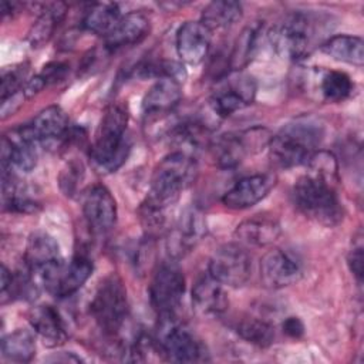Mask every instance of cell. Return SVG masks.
I'll use <instances>...</instances> for the list:
<instances>
[{"label":"cell","instance_id":"1","mask_svg":"<svg viewBox=\"0 0 364 364\" xmlns=\"http://www.w3.org/2000/svg\"><path fill=\"white\" fill-rule=\"evenodd\" d=\"M127 124L128 114L124 107L111 104L105 108L90 148V159L100 171L114 172L127 161L131 149Z\"/></svg>","mask_w":364,"mask_h":364},{"label":"cell","instance_id":"2","mask_svg":"<svg viewBox=\"0 0 364 364\" xmlns=\"http://www.w3.org/2000/svg\"><path fill=\"white\" fill-rule=\"evenodd\" d=\"M195 159L182 151L171 152L155 166L144 203L166 210L178 202L181 193L195 181Z\"/></svg>","mask_w":364,"mask_h":364},{"label":"cell","instance_id":"3","mask_svg":"<svg viewBox=\"0 0 364 364\" xmlns=\"http://www.w3.org/2000/svg\"><path fill=\"white\" fill-rule=\"evenodd\" d=\"M323 136L321 125L313 119H297L284 125L269 141V158L279 168L306 165Z\"/></svg>","mask_w":364,"mask_h":364},{"label":"cell","instance_id":"4","mask_svg":"<svg viewBox=\"0 0 364 364\" xmlns=\"http://www.w3.org/2000/svg\"><path fill=\"white\" fill-rule=\"evenodd\" d=\"M296 208L309 219L327 228L336 226L343 219V206L336 186L313 175L300 176L293 186Z\"/></svg>","mask_w":364,"mask_h":364},{"label":"cell","instance_id":"5","mask_svg":"<svg viewBox=\"0 0 364 364\" xmlns=\"http://www.w3.org/2000/svg\"><path fill=\"white\" fill-rule=\"evenodd\" d=\"M154 343L156 351L173 363H198L206 360L203 344L176 318L175 313L158 316Z\"/></svg>","mask_w":364,"mask_h":364},{"label":"cell","instance_id":"6","mask_svg":"<svg viewBox=\"0 0 364 364\" xmlns=\"http://www.w3.org/2000/svg\"><path fill=\"white\" fill-rule=\"evenodd\" d=\"M90 311L97 326L107 336H117L129 313L127 289L121 277L108 274L98 284L90 304Z\"/></svg>","mask_w":364,"mask_h":364},{"label":"cell","instance_id":"7","mask_svg":"<svg viewBox=\"0 0 364 364\" xmlns=\"http://www.w3.org/2000/svg\"><path fill=\"white\" fill-rule=\"evenodd\" d=\"M316 20L304 13H294L274 28L270 41L279 54L290 60L306 58L317 41Z\"/></svg>","mask_w":364,"mask_h":364},{"label":"cell","instance_id":"8","mask_svg":"<svg viewBox=\"0 0 364 364\" xmlns=\"http://www.w3.org/2000/svg\"><path fill=\"white\" fill-rule=\"evenodd\" d=\"M272 135L266 128H252L243 132H228L216 136L210 144V155L222 169H232L253 152L269 145Z\"/></svg>","mask_w":364,"mask_h":364},{"label":"cell","instance_id":"9","mask_svg":"<svg viewBox=\"0 0 364 364\" xmlns=\"http://www.w3.org/2000/svg\"><path fill=\"white\" fill-rule=\"evenodd\" d=\"M92 262L85 255H77L71 262L63 259L36 272L44 289L55 297H68L78 291L92 273Z\"/></svg>","mask_w":364,"mask_h":364},{"label":"cell","instance_id":"10","mask_svg":"<svg viewBox=\"0 0 364 364\" xmlns=\"http://www.w3.org/2000/svg\"><path fill=\"white\" fill-rule=\"evenodd\" d=\"M252 273V257L237 243H225L218 247L208 264V274L222 286L242 287Z\"/></svg>","mask_w":364,"mask_h":364},{"label":"cell","instance_id":"11","mask_svg":"<svg viewBox=\"0 0 364 364\" xmlns=\"http://www.w3.org/2000/svg\"><path fill=\"white\" fill-rule=\"evenodd\" d=\"M149 300L156 314L175 313L185 293V277L175 262L158 266L149 283Z\"/></svg>","mask_w":364,"mask_h":364},{"label":"cell","instance_id":"12","mask_svg":"<svg viewBox=\"0 0 364 364\" xmlns=\"http://www.w3.org/2000/svg\"><path fill=\"white\" fill-rule=\"evenodd\" d=\"M256 95V81L253 77L235 71L228 75L222 85L209 100L210 111L218 118H226L233 112L252 104Z\"/></svg>","mask_w":364,"mask_h":364},{"label":"cell","instance_id":"13","mask_svg":"<svg viewBox=\"0 0 364 364\" xmlns=\"http://www.w3.org/2000/svg\"><path fill=\"white\" fill-rule=\"evenodd\" d=\"M303 276L300 259L290 250L274 247L260 259V279L269 289H283Z\"/></svg>","mask_w":364,"mask_h":364},{"label":"cell","instance_id":"14","mask_svg":"<svg viewBox=\"0 0 364 364\" xmlns=\"http://www.w3.org/2000/svg\"><path fill=\"white\" fill-rule=\"evenodd\" d=\"M82 215L94 235L109 233L117 223V202L104 185L91 186L82 198Z\"/></svg>","mask_w":364,"mask_h":364},{"label":"cell","instance_id":"15","mask_svg":"<svg viewBox=\"0 0 364 364\" xmlns=\"http://www.w3.org/2000/svg\"><path fill=\"white\" fill-rule=\"evenodd\" d=\"M37 141L21 125L1 139V171L30 172L37 165Z\"/></svg>","mask_w":364,"mask_h":364},{"label":"cell","instance_id":"16","mask_svg":"<svg viewBox=\"0 0 364 364\" xmlns=\"http://www.w3.org/2000/svg\"><path fill=\"white\" fill-rule=\"evenodd\" d=\"M206 232L205 218L196 208L185 209L176 223L169 229L166 242L168 252L172 257H181L191 252Z\"/></svg>","mask_w":364,"mask_h":364},{"label":"cell","instance_id":"17","mask_svg":"<svg viewBox=\"0 0 364 364\" xmlns=\"http://www.w3.org/2000/svg\"><path fill=\"white\" fill-rule=\"evenodd\" d=\"M276 185L273 173H256L239 179L222 196V203L229 209H247L264 199Z\"/></svg>","mask_w":364,"mask_h":364},{"label":"cell","instance_id":"18","mask_svg":"<svg viewBox=\"0 0 364 364\" xmlns=\"http://www.w3.org/2000/svg\"><path fill=\"white\" fill-rule=\"evenodd\" d=\"M212 31L200 21H185L176 31V53L179 58L198 65L205 60L210 48Z\"/></svg>","mask_w":364,"mask_h":364},{"label":"cell","instance_id":"19","mask_svg":"<svg viewBox=\"0 0 364 364\" xmlns=\"http://www.w3.org/2000/svg\"><path fill=\"white\" fill-rule=\"evenodd\" d=\"M282 233L279 219L267 212L255 213L242 220L236 229L235 236L239 242L250 246H267L274 243Z\"/></svg>","mask_w":364,"mask_h":364},{"label":"cell","instance_id":"20","mask_svg":"<svg viewBox=\"0 0 364 364\" xmlns=\"http://www.w3.org/2000/svg\"><path fill=\"white\" fill-rule=\"evenodd\" d=\"M181 98V82L172 77H159L142 100L144 117L149 118L169 114L179 104Z\"/></svg>","mask_w":364,"mask_h":364},{"label":"cell","instance_id":"21","mask_svg":"<svg viewBox=\"0 0 364 364\" xmlns=\"http://www.w3.org/2000/svg\"><path fill=\"white\" fill-rule=\"evenodd\" d=\"M27 317L31 328L43 338L44 344L55 347L65 343L68 333L64 320L55 307L50 304L34 306L28 310Z\"/></svg>","mask_w":364,"mask_h":364},{"label":"cell","instance_id":"22","mask_svg":"<svg viewBox=\"0 0 364 364\" xmlns=\"http://www.w3.org/2000/svg\"><path fill=\"white\" fill-rule=\"evenodd\" d=\"M149 33V20L141 11H129L121 16L115 27L105 37V48L117 51L141 43Z\"/></svg>","mask_w":364,"mask_h":364},{"label":"cell","instance_id":"23","mask_svg":"<svg viewBox=\"0 0 364 364\" xmlns=\"http://www.w3.org/2000/svg\"><path fill=\"white\" fill-rule=\"evenodd\" d=\"M26 128L38 144H46L65 138L70 122L61 107L50 105L40 111L30 124H26Z\"/></svg>","mask_w":364,"mask_h":364},{"label":"cell","instance_id":"24","mask_svg":"<svg viewBox=\"0 0 364 364\" xmlns=\"http://www.w3.org/2000/svg\"><path fill=\"white\" fill-rule=\"evenodd\" d=\"M192 306L200 316H219L226 311L229 299L222 284L209 274L196 280L192 289Z\"/></svg>","mask_w":364,"mask_h":364},{"label":"cell","instance_id":"25","mask_svg":"<svg viewBox=\"0 0 364 364\" xmlns=\"http://www.w3.org/2000/svg\"><path fill=\"white\" fill-rule=\"evenodd\" d=\"M58 260H61L60 246L51 235L44 230L30 233L26 243L24 263L33 273L40 272Z\"/></svg>","mask_w":364,"mask_h":364},{"label":"cell","instance_id":"26","mask_svg":"<svg viewBox=\"0 0 364 364\" xmlns=\"http://www.w3.org/2000/svg\"><path fill=\"white\" fill-rule=\"evenodd\" d=\"M321 50L333 60L361 67L364 64V43L361 37L338 34L326 40Z\"/></svg>","mask_w":364,"mask_h":364},{"label":"cell","instance_id":"27","mask_svg":"<svg viewBox=\"0 0 364 364\" xmlns=\"http://www.w3.org/2000/svg\"><path fill=\"white\" fill-rule=\"evenodd\" d=\"M243 14L242 4L232 0H216L209 3L200 14V23L210 31L225 30L236 24Z\"/></svg>","mask_w":364,"mask_h":364},{"label":"cell","instance_id":"28","mask_svg":"<svg viewBox=\"0 0 364 364\" xmlns=\"http://www.w3.org/2000/svg\"><path fill=\"white\" fill-rule=\"evenodd\" d=\"M121 18V10L117 3H94L85 11L82 26L92 34L107 37Z\"/></svg>","mask_w":364,"mask_h":364},{"label":"cell","instance_id":"29","mask_svg":"<svg viewBox=\"0 0 364 364\" xmlns=\"http://www.w3.org/2000/svg\"><path fill=\"white\" fill-rule=\"evenodd\" d=\"M36 354V337L30 330L17 328L1 338V355L11 363H28Z\"/></svg>","mask_w":364,"mask_h":364},{"label":"cell","instance_id":"30","mask_svg":"<svg viewBox=\"0 0 364 364\" xmlns=\"http://www.w3.org/2000/svg\"><path fill=\"white\" fill-rule=\"evenodd\" d=\"M65 16V6L61 3H53L46 6L31 30L28 31V41L31 47H40L50 40L55 27Z\"/></svg>","mask_w":364,"mask_h":364},{"label":"cell","instance_id":"31","mask_svg":"<svg viewBox=\"0 0 364 364\" xmlns=\"http://www.w3.org/2000/svg\"><path fill=\"white\" fill-rule=\"evenodd\" d=\"M260 36V24L247 26L236 38L229 58V67L233 71H240L253 58Z\"/></svg>","mask_w":364,"mask_h":364},{"label":"cell","instance_id":"32","mask_svg":"<svg viewBox=\"0 0 364 364\" xmlns=\"http://www.w3.org/2000/svg\"><path fill=\"white\" fill-rule=\"evenodd\" d=\"M320 94L328 102H341L353 92L354 84L348 74L344 71L330 70L324 71L320 77Z\"/></svg>","mask_w":364,"mask_h":364},{"label":"cell","instance_id":"33","mask_svg":"<svg viewBox=\"0 0 364 364\" xmlns=\"http://www.w3.org/2000/svg\"><path fill=\"white\" fill-rule=\"evenodd\" d=\"M236 331L243 340L257 347H267L274 340V327L257 317L242 318L236 326Z\"/></svg>","mask_w":364,"mask_h":364},{"label":"cell","instance_id":"34","mask_svg":"<svg viewBox=\"0 0 364 364\" xmlns=\"http://www.w3.org/2000/svg\"><path fill=\"white\" fill-rule=\"evenodd\" d=\"M307 173L317 176L331 185H337L338 182V164L337 158L328 151H314L309 158Z\"/></svg>","mask_w":364,"mask_h":364},{"label":"cell","instance_id":"35","mask_svg":"<svg viewBox=\"0 0 364 364\" xmlns=\"http://www.w3.org/2000/svg\"><path fill=\"white\" fill-rule=\"evenodd\" d=\"M26 73L27 68H24V65L16 67V68H10V70H4L1 74V100L9 98L10 95L23 91V82L26 78Z\"/></svg>","mask_w":364,"mask_h":364},{"label":"cell","instance_id":"36","mask_svg":"<svg viewBox=\"0 0 364 364\" xmlns=\"http://www.w3.org/2000/svg\"><path fill=\"white\" fill-rule=\"evenodd\" d=\"M84 178V166L78 161H70L60 173V186L65 195H73L78 182Z\"/></svg>","mask_w":364,"mask_h":364},{"label":"cell","instance_id":"37","mask_svg":"<svg viewBox=\"0 0 364 364\" xmlns=\"http://www.w3.org/2000/svg\"><path fill=\"white\" fill-rule=\"evenodd\" d=\"M67 73H68V65L64 63L55 61V63H48L47 65H44L41 73L37 74V77L41 80L44 87H47L50 84L61 81Z\"/></svg>","mask_w":364,"mask_h":364},{"label":"cell","instance_id":"38","mask_svg":"<svg viewBox=\"0 0 364 364\" xmlns=\"http://www.w3.org/2000/svg\"><path fill=\"white\" fill-rule=\"evenodd\" d=\"M347 264L350 267V272L354 274L355 280L358 283L363 282V245L358 242L357 245H353L351 250L347 256Z\"/></svg>","mask_w":364,"mask_h":364},{"label":"cell","instance_id":"39","mask_svg":"<svg viewBox=\"0 0 364 364\" xmlns=\"http://www.w3.org/2000/svg\"><path fill=\"white\" fill-rule=\"evenodd\" d=\"M282 330L287 337L294 338V340H299L304 336V324L296 316H290V317L284 318V321L282 323Z\"/></svg>","mask_w":364,"mask_h":364}]
</instances>
